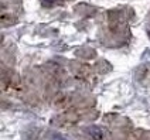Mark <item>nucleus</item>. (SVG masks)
<instances>
[{
  "mask_svg": "<svg viewBox=\"0 0 150 140\" xmlns=\"http://www.w3.org/2000/svg\"><path fill=\"white\" fill-rule=\"evenodd\" d=\"M57 140H64V139H59V137H58V139H57Z\"/></svg>",
  "mask_w": 150,
  "mask_h": 140,
  "instance_id": "nucleus-1",
  "label": "nucleus"
}]
</instances>
